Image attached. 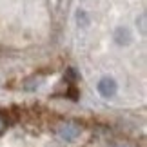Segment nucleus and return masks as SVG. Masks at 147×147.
<instances>
[{"mask_svg": "<svg viewBox=\"0 0 147 147\" xmlns=\"http://www.w3.org/2000/svg\"><path fill=\"white\" fill-rule=\"evenodd\" d=\"M116 91H118V86H116V82L113 80V78L105 76V78H102V80L98 82V93H100L104 98H111V96H115Z\"/></svg>", "mask_w": 147, "mask_h": 147, "instance_id": "2", "label": "nucleus"}, {"mask_svg": "<svg viewBox=\"0 0 147 147\" xmlns=\"http://www.w3.org/2000/svg\"><path fill=\"white\" fill-rule=\"evenodd\" d=\"M113 147H131L127 142H116V144H113Z\"/></svg>", "mask_w": 147, "mask_h": 147, "instance_id": "10", "label": "nucleus"}, {"mask_svg": "<svg viewBox=\"0 0 147 147\" xmlns=\"http://www.w3.org/2000/svg\"><path fill=\"white\" fill-rule=\"evenodd\" d=\"M140 31H142V35H145V13L140 15Z\"/></svg>", "mask_w": 147, "mask_h": 147, "instance_id": "9", "label": "nucleus"}, {"mask_svg": "<svg viewBox=\"0 0 147 147\" xmlns=\"http://www.w3.org/2000/svg\"><path fill=\"white\" fill-rule=\"evenodd\" d=\"M7 120H5V116L2 115V113H0V134H2L4 131H5V127H7Z\"/></svg>", "mask_w": 147, "mask_h": 147, "instance_id": "8", "label": "nucleus"}, {"mask_svg": "<svg viewBox=\"0 0 147 147\" xmlns=\"http://www.w3.org/2000/svg\"><path fill=\"white\" fill-rule=\"evenodd\" d=\"M131 31L127 29V27H118L115 31V42L118 46H129L131 44Z\"/></svg>", "mask_w": 147, "mask_h": 147, "instance_id": "3", "label": "nucleus"}, {"mask_svg": "<svg viewBox=\"0 0 147 147\" xmlns=\"http://www.w3.org/2000/svg\"><path fill=\"white\" fill-rule=\"evenodd\" d=\"M67 96H69L71 100H78V96H80V91H78L75 86H69V89H67Z\"/></svg>", "mask_w": 147, "mask_h": 147, "instance_id": "7", "label": "nucleus"}, {"mask_svg": "<svg viewBox=\"0 0 147 147\" xmlns=\"http://www.w3.org/2000/svg\"><path fill=\"white\" fill-rule=\"evenodd\" d=\"M40 86V82H38V78L36 76H33V78H27V80L24 82V89H27V91H33L35 87Z\"/></svg>", "mask_w": 147, "mask_h": 147, "instance_id": "5", "label": "nucleus"}, {"mask_svg": "<svg viewBox=\"0 0 147 147\" xmlns=\"http://www.w3.org/2000/svg\"><path fill=\"white\" fill-rule=\"evenodd\" d=\"M76 20H78V26H82V27H86L89 24V18H87L86 11H78V13H76Z\"/></svg>", "mask_w": 147, "mask_h": 147, "instance_id": "6", "label": "nucleus"}, {"mask_svg": "<svg viewBox=\"0 0 147 147\" xmlns=\"http://www.w3.org/2000/svg\"><path fill=\"white\" fill-rule=\"evenodd\" d=\"M78 78H80V75L76 73L75 67H67L65 69V75H64V80L69 84V86H75V82H78Z\"/></svg>", "mask_w": 147, "mask_h": 147, "instance_id": "4", "label": "nucleus"}, {"mask_svg": "<svg viewBox=\"0 0 147 147\" xmlns=\"http://www.w3.org/2000/svg\"><path fill=\"white\" fill-rule=\"evenodd\" d=\"M80 133H82V129L75 122H65V123H62L58 127V136L62 140H67V142H73Z\"/></svg>", "mask_w": 147, "mask_h": 147, "instance_id": "1", "label": "nucleus"}]
</instances>
